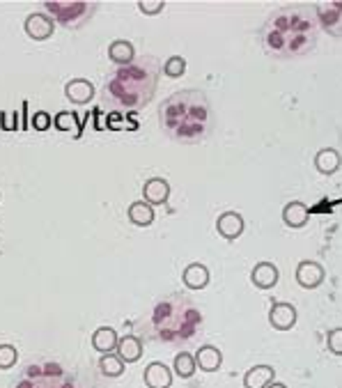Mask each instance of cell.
<instances>
[{
    "instance_id": "obj_1",
    "label": "cell",
    "mask_w": 342,
    "mask_h": 388,
    "mask_svg": "<svg viewBox=\"0 0 342 388\" xmlns=\"http://www.w3.org/2000/svg\"><path fill=\"white\" fill-rule=\"evenodd\" d=\"M319 21L315 8L306 5H289L276 10L267 23L262 25V42L267 51L280 60L306 56L317 44Z\"/></svg>"
},
{
    "instance_id": "obj_2",
    "label": "cell",
    "mask_w": 342,
    "mask_h": 388,
    "mask_svg": "<svg viewBox=\"0 0 342 388\" xmlns=\"http://www.w3.org/2000/svg\"><path fill=\"white\" fill-rule=\"evenodd\" d=\"M159 71L161 64L152 56L138 58V60L127 64V67H117L106 83L103 101L113 108L141 110L143 106H147L152 95L156 92Z\"/></svg>"
},
{
    "instance_id": "obj_3",
    "label": "cell",
    "mask_w": 342,
    "mask_h": 388,
    "mask_svg": "<svg viewBox=\"0 0 342 388\" xmlns=\"http://www.w3.org/2000/svg\"><path fill=\"white\" fill-rule=\"evenodd\" d=\"M161 127L184 143H195L212 129V106L198 90H182L168 97L159 110Z\"/></svg>"
},
{
    "instance_id": "obj_4",
    "label": "cell",
    "mask_w": 342,
    "mask_h": 388,
    "mask_svg": "<svg viewBox=\"0 0 342 388\" xmlns=\"http://www.w3.org/2000/svg\"><path fill=\"white\" fill-rule=\"evenodd\" d=\"M154 324L166 340L188 338L200 324V315L195 308H184L182 313H177L173 301H163L154 311Z\"/></svg>"
},
{
    "instance_id": "obj_5",
    "label": "cell",
    "mask_w": 342,
    "mask_h": 388,
    "mask_svg": "<svg viewBox=\"0 0 342 388\" xmlns=\"http://www.w3.org/2000/svg\"><path fill=\"white\" fill-rule=\"evenodd\" d=\"M97 3H85V0H69V3H60V0H49L44 3V12L53 19L56 23H62L67 28L83 23L85 19L95 14Z\"/></svg>"
},
{
    "instance_id": "obj_6",
    "label": "cell",
    "mask_w": 342,
    "mask_h": 388,
    "mask_svg": "<svg viewBox=\"0 0 342 388\" xmlns=\"http://www.w3.org/2000/svg\"><path fill=\"white\" fill-rule=\"evenodd\" d=\"M317 12V21L328 35L342 37V0H333V3H324L315 8Z\"/></svg>"
},
{
    "instance_id": "obj_7",
    "label": "cell",
    "mask_w": 342,
    "mask_h": 388,
    "mask_svg": "<svg viewBox=\"0 0 342 388\" xmlns=\"http://www.w3.org/2000/svg\"><path fill=\"white\" fill-rule=\"evenodd\" d=\"M23 30H25V35H28L30 39H35V42H44V39H49L51 35H53L56 21L46 14V12H32V14L25 16Z\"/></svg>"
},
{
    "instance_id": "obj_8",
    "label": "cell",
    "mask_w": 342,
    "mask_h": 388,
    "mask_svg": "<svg viewBox=\"0 0 342 388\" xmlns=\"http://www.w3.org/2000/svg\"><path fill=\"white\" fill-rule=\"evenodd\" d=\"M324 278H326V271H324V267H321L319 262H315V260L299 262V267H297V282H299L301 287L315 289V287H319L321 282H324Z\"/></svg>"
},
{
    "instance_id": "obj_9",
    "label": "cell",
    "mask_w": 342,
    "mask_h": 388,
    "mask_svg": "<svg viewBox=\"0 0 342 388\" xmlns=\"http://www.w3.org/2000/svg\"><path fill=\"white\" fill-rule=\"evenodd\" d=\"M297 319H299L297 308L292 304H285V301H276L271 311H269V322H271V326L278 328V331H289V328L297 324Z\"/></svg>"
},
{
    "instance_id": "obj_10",
    "label": "cell",
    "mask_w": 342,
    "mask_h": 388,
    "mask_svg": "<svg viewBox=\"0 0 342 388\" xmlns=\"http://www.w3.org/2000/svg\"><path fill=\"white\" fill-rule=\"evenodd\" d=\"M216 230H219V234L223 239L234 241V239H239L243 234V230H246V221H243V216L236 212H223L219 216V221H216Z\"/></svg>"
},
{
    "instance_id": "obj_11",
    "label": "cell",
    "mask_w": 342,
    "mask_h": 388,
    "mask_svg": "<svg viewBox=\"0 0 342 388\" xmlns=\"http://www.w3.org/2000/svg\"><path fill=\"white\" fill-rule=\"evenodd\" d=\"M64 95H67V99L71 104L83 106V104H90L95 99V85H92L88 78H71V81L64 85Z\"/></svg>"
},
{
    "instance_id": "obj_12",
    "label": "cell",
    "mask_w": 342,
    "mask_h": 388,
    "mask_svg": "<svg viewBox=\"0 0 342 388\" xmlns=\"http://www.w3.org/2000/svg\"><path fill=\"white\" fill-rule=\"evenodd\" d=\"M170 198V184L163 177H152V180L145 182L143 186V200L149 205H166Z\"/></svg>"
},
{
    "instance_id": "obj_13",
    "label": "cell",
    "mask_w": 342,
    "mask_h": 388,
    "mask_svg": "<svg viewBox=\"0 0 342 388\" xmlns=\"http://www.w3.org/2000/svg\"><path fill=\"white\" fill-rule=\"evenodd\" d=\"M143 379L147 388H170L173 386V370L166 363H161V361H154V363L147 365Z\"/></svg>"
},
{
    "instance_id": "obj_14",
    "label": "cell",
    "mask_w": 342,
    "mask_h": 388,
    "mask_svg": "<svg viewBox=\"0 0 342 388\" xmlns=\"http://www.w3.org/2000/svg\"><path fill=\"white\" fill-rule=\"evenodd\" d=\"M182 280H184V285H186L188 289L198 292V289H205L209 285L212 274H209V269L202 265V262H193V265H188L186 269H184Z\"/></svg>"
},
{
    "instance_id": "obj_15",
    "label": "cell",
    "mask_w": 342,
    "mask_h": 388,
    "mask_svg": "<svg viewBox=\"0 0 342 388\" xmlns=\"http://www.w3.org/2000/svg\"><path fill=\"white\" fill-rule=\"evenodd\" d=\"M278 269H276L273 262H258V265L253 267L251 271V280L255 287L260 289H271L276 287V282H278Z\"/></svg>"
},
{
    "instance_id": "obj_16",
    "label": "cell",
    "mask_w": 342,
    "mask_h": 388,
    "mask_svg": "<svg viewBox=\"0 0 342 388\" xmlns=\"http://www.w3.org/2000/svg\"><path fill=\"white\" fill-rule=\"evenodd\" d=\"M108 58L120 67H127L136 60V46L129 42V39H115L108 46Z\"/></svg>"
},
{
    "instance_id": "obj_17",
    "label": "cell",
    "mask_w": 342,
    "mask_h": 388,
    "mask_svg": "<svg viewBox=\"0 0 342 388\" xmlns=\"http://www.w3.org/2000/svg\"><path fill=\"white\" fill-rule=\"evenodd\" d=\"M308 219H310V209L299 200L287 202L285 209H282V221H285L287 228H304Z\"/></svg>"
},
{
    "instance_id": "obj_18",
    "label": "cell",
    "mask_w": 342,
    "mask_h": 388,
    "mask_svg": "<svg viewBox=\"0 0 342 388\" xmlns=\"http://www.w3.org/2000/svg\"><path fill=\"white\" fill-rule=\"evenodd\" d=\"M117 343H120V335H117L115 328H110V326H99L95 333H92V347L101 354L115 352Z\"/></svg>"
},
{
    "instance_id": "obj_19",
    "label": "cell",
    "mask_w": 342,
    "mask_h": 388,
    "mask_svg": "<svg viewBox=\"0 0 342 388\" xmlns=\"http://www.w3.org/2000/svg\"><path fill=\"white\" fill-rule=\"evenodd\" d=\"M276 381V370L271 365H255L243 377V388H267Z\"/></svg>"
},
{
    "instance_id": "obj_20",
    "label": "cell",
    "mask_w": 342,
    "mask_h": 388,
    "mask_svg": "<svg viewBox=\"0 0 342 388\" xmlns=\"http://www.w3.org/2000/svg\"><path fill=\"white\" fill-rule=\"evenodd\" d=\"M195 363H198V370H205V372H216L223 363V354L219 347L214 345H205L200 347L198 354H195Z\"/></svg>"
},
{
    "instance_id": "obj_21",
    "label": "cell",
    "mask_w": 342,
    "mask_h": 388,
    "mask_svg": "<svg viewBox=\"0 0 342 388\" xmlns=\"http://www.w3.org/2000/svg\"><path fill=\"white\" fill-rule=\"evenodd\" d=\"M117 356H120L124 363H136L143 356V343L136 335H122L120 343H117Z\"/></svg>"
},
{
    "instance_id": "obj_22",
    "label": "cell",
    "mask_w": 342,
    "mask_h": 388,
    "mask_svg": "<svg viewBox=\"0 0 342 388\" xmlns=\"http://www.w3.org/2000/svg\"><path fill=\"white\" fill-rule=\"evenodd\" d=\"M129 221L138 228H147L154 223V207L145 200H136L129 205Z\"/></svg>"
},
{
    "instance_id": "obj_23",
    "label": "cell",
    "mask_w": 342,
    "mask_h": 388,
    "mask_svg": "<svg viewBox=\"0 0 342 388\" xmlns=\"http://www.w3.org/2000/svg\"><path fill=\"white\" fill-rule=\"evenodd\" d=\"M340 166H342V156L340 152H335L331 147L319 149V152L315 154V168H317L321 175H333Z\"/></svg>"
},
{
    "instance_id": "obj_24",
    "label": "cell",
    "mask_w": 342,
    "mask_h": 388,
    "mask_svg": "<svg viewBox=\"0 0 342 388\" xmlns=\"http://www.w3.org/2000/svg\"><path fill=\"white\" fill-rule=\"evenodd\" d=\"M175 374L177 377H182V379H191L195 374V370H198V363H195V356L193 354H188V352H180L175 356Z\"/></svg>"
},
{
    "instance_id": "obj_25",
    "label": "cell",
    "mask_w": 342,
    "mask_h": 388,
    "mask_svg": "<svg viewBox=\"0 0 342 388\" xmlns=\"http://www.w3.org/2000/svg\"><path fill=\"white\" fill-rule=\"evenodd\" d=\"M99 372L103 377H122L124 374V361L117 354H103L99 361Z\"/></svg>"
},
{
    "instance_id": "obj_26",
    "label": "cell",
    "mask_w": 342,
    "mask_h": 388,
    "mask_svg": "<svg viewBox=\"0 0 342 388\" xmlns=\"http://www.w3.org/2000/svg\"><path fill=\"white\" fill-rule=\"evenodd\" d=\"M53 124L60 131H74V136H78V131H81V117L74 110H62V113L56 115Z\"/></svg>"
},
{
    "instance_id": "obj_27",
    "label": "cell",
    "mask_w": 342,
    "mask_h": 388,
    "mask_svg": "<svg viewBox=\"0 0 342 388\" xmlns=\"http://www.w3.org/2000/svg\"><path fill=\"white\" fill-rule=\"evenodd\" d=\"M161 69H163V74L170 78H180V76H184V71H186V60H184L182 56H173L161 64Z\"/></svg>"
},
{
    "instance_id": "obj_28",
    "label": "cell",
    "mask_w": 342,
    "mask_h": 388,
    "mask_svg": "<svg viewBox=\"0 0 342 388\" xmlns=\"http://www.w3.org/2000/svg\"><path fill=\"white\" fill-rule=\"evenodd\" d=\"M16 361H19L16 347H12V345H0V370H10V367H14Z\"/></svg>"
},
{
    "instance_id": "obj_29",
    "label": "cell",
    "mask_w": 342,
    "mask_h": 388,
    "mask_svg": "<svg viewBox=\"0 0 342 388\" xmlns=\"http://www.w3.org/2000/svg\"><path fill=\"white\" fill-rule=\"evenodd\" d=\"M163 8H166V0H141V3H138V10L147 16L161 14Z\"/></svg>"
},
{
    "instance_id": "obj_30",
    "label": "cell",
    "mask_w": 342,
    "mask_h": 388,
    "mask_svg": "<svg viewBox=\"0 0 342 388\" xmlns=\"http://www.w3.org/2000/svg\"><path fill=\"white\" fill-rule=\"evenodd\" d=\"M326 345H328V352H333L335 356H342V326L333 328V331L328 333Z\"/></svg>"
},
{
    "instance_id": "obj_31",
    "label": "cell",
    "mask_w": 342,
    "mask_h": 388,
    "mask_svg": "<svg viewBox=\"0 0 342 388\" xmlns=\"http://www.w3.org/2000/svg\"><path fill=\"white\" fill-rule=\"evenodd\" d=\"M51 122H53V120H51V115L42 110V113L35 115V120H32V127H35L37 131H46V129L51 127Z\"/></svg>"
},
{
    "instance_id": "obj_32",
    "label": "cell",
    "mask_w": 342,
    "mask_h": 388,
    "mask_svg": "<svg viewBox=\"0 0 342 388\" xmlns=\"http://www.w3.org/2000/svg\"><path fill=\"white\" fill-rule=\"evenodd\" d=\"M267 388H287V386L282 384V381H271V384H269Z\"/></svg>"
}]
</instances>
